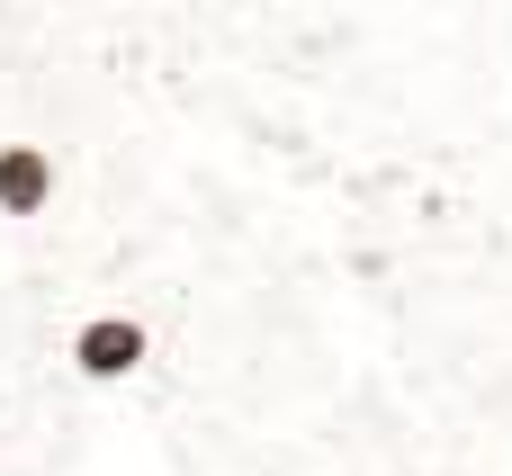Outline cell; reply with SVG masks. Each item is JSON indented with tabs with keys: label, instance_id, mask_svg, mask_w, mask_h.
<instances>
[{
	"label": "cell",
	"instance_id": "2",
	"mask_svg": "<svg viewBox=\"0 0 512 476\" xmlns=\"http://www.w3.org/2000/svg\"><path fill=\"white\" fill-rule=\"evenodd\" d=\"M63 207V153L45 135H0V225H45Z\"/></svg>",
	"mask_w": 512,
	"mask_h": 476
},
{
	"label": "cell",
	"instance_id": "1",
	"mask_svg": "<svg viewBox=\"0 0 512 476\" xmlns=\"http://www.w3.org/2000/svg\"><path fill=\"white\" fill-rule=\"evenodd\" d=\"M63 369H72L81 387H126V378L153 369V324H144L135 306H90V315L63 333Z\"/></svg>",
	"mask_w": 512,
	"mask_h": 476
}]
</instances>
